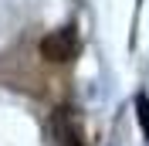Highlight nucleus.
I'll use <instances>...</instances> for the list:
<instances>
[{
	"label": "nucleus",
	"mask_w": 149,
	"mask_h": 146,
	"mask_svg": "<svg viewBox=\"0 0 149 146\" xmlns=\"http://www.w3.org/2000/svg\"><path fill=\"white\" fill-rule=\"evenodd\" d=\"M78 27L74 24H65V27L51 31V34L41 37V58L44 61H54V65H65V61H74L78 58Z\"/></svg>",
	"instance_id": "f257e3e1"
},
{
	"label": "nucleus",
	"mask_w": 149,
	"mask_h": 146,
	"mask_svg": "<svg viewBox=\"0 0 149 146\" xmlns=\"http://www.w3.org/2000/svg\"><path fill=\"white\" fill-rule=\"evenodd\" d=\"M51 129H54V136L61 146H85L81 143V129H78V122H74V116L68 109H58L54 119H51Z\"/></svg>",
	"instance_id": "f03ea898"
},
{
	"label": "nucleus",
	"mask_w": 149,
	"mask_h": 146,
	"mask_svg": "<svg viewBox=\"0 0 149 146\" xmlns=\"http://www.w3.org/2000/svg\"><path fill=\"white\" fill-rule=\"evenodd\" d=\"M136 116H139L142 136L149 139V95H146V92H139V95H136Z\"/></svg>",
	"instance_id": "7ed1b4c3"
}]
</instances>
